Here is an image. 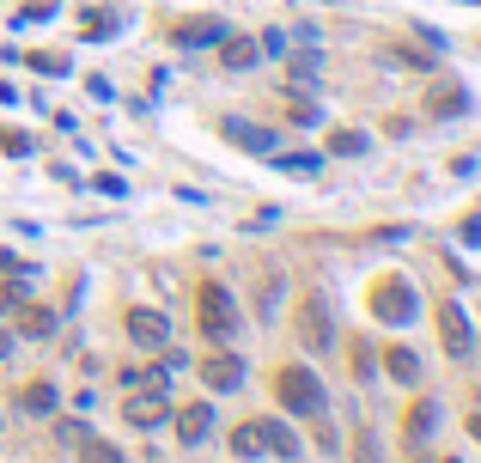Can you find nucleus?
I'll return each mask as SVG.
<instances>
[{"label":"nucleus","instance_id":"13","mask_svg":"<svg viewBox=\"0 0 481 463\" xmlns=\"http://www.w3.org/2000/svg\"><path fill=\"white\" fill-rule=\"evenodd\" d=\"M262 439H268V458H281V463H299V433L293 427H281V421H262Z\"/></svg>","mask_w":481,"mask_h":463},{"label":"nucleus","instance_id":"14","mask_svg":"<svg viewBox=\"0 0 481 463\" xmlns=\"http://www.w3.org/2000/svg\"><path fill=\"white\" fill-rule=\"evenodd\" d=\"M232 458H244V463L268 458V439H262V421H244V427H232Z\"/></svg>","mask_w":481,"mask_h":463},{"label":"nucleus","instance_id":"17","mask_svg":"<svg viewBox=\"0 0 481 463\" xmlns=\"http://www.w3.org/2000/svg\"><path fill=\"white\" fill-rule=\"evenodd\" d=\"M329 153L354 159V153H366V135H360V128H336V135H329Z\"/></svg>","mask_w":481,"mask_h":463},{"label":"nucleus","instance_id":"2","mask_svg":"<svg viewBox=\"0 0 481 463\" xmlns=\"http://www.w3.org/2000/svg\"><path fill=\"white\" fill-rule=\"evenodd\" d=\"M372 311H378V323L402 329V323L415 317L421 305H415V287L402 281V275H384V281H372Z\"/></svg>","mask_w":481,"mask_h":463},{"label":"nucleus","instance_id":"1","mask_svg":"<svg viewBox=\"0 0 481 463\" xmlns=\"http://www.w3.org/2000/svg\"><path fill=\"white\" fill-rule=\"evenodd\" d=\"M275 397H281V408H293V415H305V421H317L323 408H329V390H323V378L311 372V366H281L275 372Z\"/></svg>","mask_w":481,"mask_h":463},{"label":"nucleus","instance_id":"7","mask_svg":"<svg viewBox=\"0 0 481 463\" xmlns=\"http://www.w3.org/2000/svg\"><path fill=\"white\" fill-rule=\"evenodd\" d=\"M128 336H135V347H165L171 342V317L153 311V305H135L128 311Z\"/></svg>","mask_w":481,"mask_h":463},{"label":"nucleus","instance_id":"22","mask_svg":"<svg viewBox=\"0 0 481 463\" xmlns=\"http://www.w3.org/2000/svg\"><path fill=\"white\" fill-rule=\"evenodd\" d=\"M433 421H439V408H433V403L415 408V421H408V427H415V439H421V433H433Z\"/></svg>","mask_w":481,"mask_h":463},{"label":"nucleus","instance_id":"16","mask_svg":"<svg viewBox=\"0 0 481 463\" xmlns=\"http://www.w3.org/2000/svg\"><path fill=\"white\" fill-rule=\"evenodd\" d=\"M25 408H31V415H55V384H25Z\"/></svg>","mask_w":481,"mask_h":463},{"label":"nucleus","instance_id":"12","mask_svg":"<svg viewBox=\"0 0 481 463\" xmlns=\"http://www.w3.org/2000/svg\"><path fill=\"white\" fill-rule=\"evenodd\" d=\"M201 378H207V390H238V384H244V360L214 354V360H201Z\"/></svg>","mask_w":481,"mask_h":463},{"label":"nucleus","instance_id":"20","mask_svg":"<svg viewBox=\"0 0 481 463\" xmlns=\"http://www.w3.org/2000/svg\"><path fill=\"white\" fill-rule=\"evenodd\" d=\"M80 451H85V463H122L116 451H110V445H104V439H92V433H85V439H80Z\"/></svg>","mask_w":481,"mask_h":463},{"label":"nucleus","instance_id":"10","mask_svg":"<svg viewBox=\"0 0 481 463\" xmlns=\"http://www.w3.org/2000/svg\"><path fill=\"white\" fill-rule=\"evenodd\" d=\"M256 55H262L256 37H220V67H225V74H250Z\"/></svg>","mask_w":481,"mask_h":463},{"label":"nucleus","instance_id":"18","mask_svg":"<svg viewBox=\"0 0 481 463\" xmlns=\"http://www.w3.org/2000/svg\"><path fill=\"white\" fill-rule=\"evenodd\" d=\"M220 37H225L220 25H183V31H177V43H183V49H195V43H220Z\"/></svg>","mask_w":481,"mask_h":463},{"label":"nucleus","instance_id":"8","mask_svg":"<svg viewBox=\"0 0 481 463\" xmlns=\"http://www.w3.org/2000/svg\"><path fill=\"white\" fill-rule=\"evenodd\" d=\"M220 135L232 146H244V153H275V128H262V122H244V116H225Z\"/></svg>","mask_w":481,"mask_h":463},{"label":"nucleus","instance_id":"4","mask_svg":"<svg viewBox=\"0 0 481 463\" xmlns=\"http://www.w3.org/2000/svg\"><path fill=\"white\" fill-rule=\"evenodd\" d=\"M195 311H201V329H207V336H232V323H238V311H232V293H225L220 281H201Z\"/></svg>","mask_w":481,"mask_h":463},{"label":"nucleus","instance_id":"6","mask_svg":"<svg viewBox=\"0 0 481 463\" xmlns=\"http://www.w3.org/2000/svg\"><path fill=\"white\" fill-rule=\"evenodd\" d=\"M299 342L311 347V354H323V347H336V323H329V305L311 293V299L299 305Z\"/></svg>","mask_w":481,"mask_h":463},{"label":"nucleus","instance_id":"23","mask_svg":"<svg viewBox=\"0 0 481 463\" xmlns=\"http://www.w3.org/2000/svg\"><path fill=\"white\" fill-rule=\"evenodd\" d=\"M286 122H299V128H317V110H311V104H293V116Z\"/></svg>","mask_w":481,"mask_h":463},{"label":"nucleus","instance_id":"11","mask_svg":"<svg viewBox=\"0 0 481 463\" xmlns=\"http://www.w3.org/2000/svg\"><path fill=\"white\" fill-rule=\"evenodd\" d=\"M207 433H214V408H207V403H183L177 408V439L183 445H201Z\"/></svg>","mask_w":481,"mask_h":463},{"label":"nucleus","instance_id":"15","mask_svg":"<svg viewBox=\"0 0 481 463\" xmlns=\"http://www.w3.org/2000/svg\"><path fill=\"white\" fill-rule=\"evenodd\" d=\"M384 372H390L396 384H415V378H421V354H408V347H390V354H384Z\"/></svg>","mask_w":481,"mask_h":463},{"label":"nucleus","instance_id":"9","mask_svg":"<svg viewBox=\"0 0 481 463\" xmlns=\"http://www.w3.org/2000/svg\"><path fill=\"white\" fill-rule=\"evenodd\" d=\"M426 116H433V122L469 116V92H463V86H426Z\"/></svg>","mask_w":481,"mask_h":463},{"label":"nucleus","instance_id":"5","mask_svg":"<svg viewBox=\"0 0 481 463\" xmlns=\"http://www.w3.org/2000/svg\"><path fill=\"white\" fill-rule=\"evenodd\" d=\"M122 415H128V427H159L165 415H171L165 384H135V390H128V403H122Z\"/></svg>","mask_w":481,"mask_h":463},{"label":"nucleus","instance_id":"25","mask_svg":"<svg viewBox=\"0 0 481 463\" xmlns=\"http://www.w3.org/2000/svg\"><path fill=\"white\" fill-rule=\"evenodd\" d=\"M6 354H13V336H6V329H0V360H6Z\"/></svg>","mask_w":481,"mask_h":463},{"label":"nucleus","instance_id":"3","mask_svg":"<svg viewBox=\"0 0 481 463\" xmlns=\"http://www.w3.org/2000/svg\"><path fill=\"white\" fill-rule=\"evenodd\" d=\"M433 317H439V342H445V354H451V360H476V323H469V311H463L457 299H445Z\"/></svg>","mask_w":481,"mask_h":463},{"label":"nucleus","instance_id":"19","mask_svg":"<svg viewBox=\"0 0 481 463\" xmlns=\"http://www.w3.org/2000/svg\"><path fill=\"white\" fill-rule=\"evenodd\" d=\"M19 329H25V336H55V317H49L43 305H31V311L19 317Z\"/></svg>","mask_w":481,"mask_h":463},{"label":"nucleus","instance_id":"21","mask_svg":"<svg viewBox=\"0 0 481 463\" xmlns=\"http://www.w3.org/2000/svg\"><path fill=\"white\" fill-rule=\"evenodd\" d=\"M281 165H286V171H293V177H311V171H317L323 159H311V153H286Z\"/></svg>","mask_w":481,"mask_h":463},{"label":"nucleus","instance_id":"24","mask_svg":"<svg viewBox=\"0 0 481 463\" xmlns=\"http://www.w3.org/2000/svg\"><path fill=\"white\" fill-rule=\"evenodd\" d=\"M469 439H476V445H481V415H469Z\"/></svg>","mask_w":481,"mask_h":463}]
</instances>
